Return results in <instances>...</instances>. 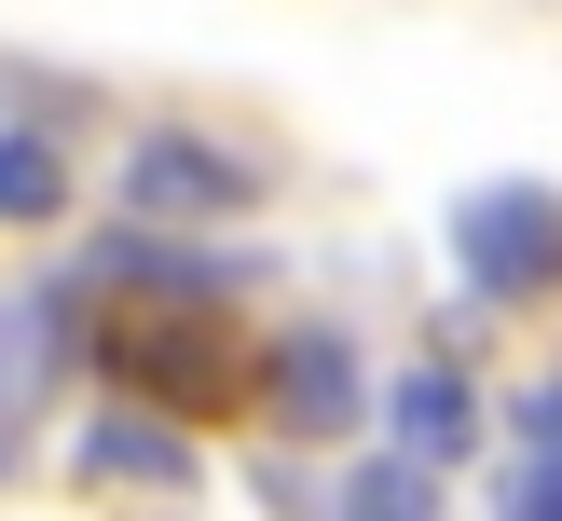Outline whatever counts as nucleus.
<instances>
[{
  "label": "nucleus",
  "instance_id": "nucleus-5",
  "mask_svg": "<svg viewBox=\"0 0 562 521\" xmlns=\"http://www.w3.org/2000/svg\"><path fill=\"white\" fill-rule=\"evenodd\" d=\"M384 426H398V453H412V466H453L467 439H481V411H467V384H453V371H398Z\"/></svg>",
  "mask_w": 562,
  "mask_h": 521
},
{
  "label": "nucleus",
  "instance_id": "nucleus-7",
  "mask_svg": "<svg viewBox=\"0 0 562 521\" xmlns=\"http://www.w3.org/2000/svg\"><path fill=\"white\" fill-rule=\"evenodd\" d=\"M55 206H69L55 137H0V219H55Z\"/></svg>",
  "mask_w": 562,
  "mask_h": 521
},
{
  "label": "nucleus",
  "instance_id": "nucleus-4",
  "mask_svg": "<svg viewBox=\"0 0 562 521\" xmlns=\"http://www.w3.org/2000/svg\"><path fill=\"white\" fill-rule=\"evenodd\" d=\"M274 398H289V426H302V439H329V426H357V356L329 343V329H302V343L274 356Z\"/></svg>",
  "mask_w": 562,
  "mask_h": 521
},
{
  "label": "nucleus",
  "instance_id": "nucleus-6",
  "mask_svg": "<svg viewBox=\"0 0 562 521\" xmlns=\"http://www.w3.org/2000/svg\"><path fill=\"white\" fill-rule=\"evenodd\" d=\"M82 480H192V439H165V426H97V439H82Z\"/></svg>",
  "mask_w": 562,
  "mask_h": 521
},
{
  "label": "nucleus",
  "instance_id": "nucleus-10",
  "mask_svg": "<svg viewBox=\"0 0 562 521\" xmlns=\"http://www.w3.org/2000/svg\"><path fill=\"white\" fill-rule=\"evenodd\" d=\"M521 439H536V453H562V384H536V398H521Z\"/></svg>",
  "mask_w": 562,
  "mask_h": 521
},
{
  "label": "nucleus",
  "instance_id": "nucleus-2",
  "mask_svg": "<svg viewBox=\"0 0 562 521\" xmlns=\"http://www.w3.org/2000/svg\"><path fill=\"white\" fill-rule=\"evenodd\" d=\"M453 261H467L481 302H536L549 274H562V192H536V179L467 192V206H453Z\"/></svg>",
  "mask_w": 562,
  "mask_h": 521
},
{
  "label": "nucleus",
  "instance_id": "nucleus-3",
  "mask_svg": "<svg viewBox=\"0 0 562 521\" xmlns=\"http://www.w3.org/2000/svg\"><path fill=\"white\" fill-rule=\"evenodd\" d=\"M124 206H151V219H220V206H247V165L206 151V137H137V151H124Z\"/></svg>",
  "mask_w": 562,
  "mask_h": 521
},
{
  "label": "nucleus",
  "instance_id": "nucleus-9",
  "mask_svg": "<svg viewBox=\"0 0 562 521\" xmlns=\"http://www.w3.org/2000/svg\"><path fill=\"white\" fill-rule=\"evenodd\" d=\"M508 508H536V521H562V453H521V466H508Z\"/></svg>",
  "mask_w": 562,
  "mask_h": 521
},
{
  "label": "nucleus",
  "instance_id": "nucleus-11",
  "mask_svg": "<svg viewBox=\"0 0 562 521\" xmlns=\"http://www.w3.org/2000/svg\"><path fill=\"white\" fill-rule=\"evenodd\" d=\"M0 398H14V371H0Z\"/></svg>",
  "mask_w": 562,
  "mask_h": 521
},
{
  "label": "nucleus",
  "instance_id": "nucleus-1",
  "mask_svg": "<svg viewBox=\"0 0 562 521\" xmlns=\"http://www.w3.org/2000/svg\"><path fill=\"white\" fill-rule=\"evenodd\" d=\"M97 343H110V371L137 384V411H234L247 398V343H234V316L206 302V274H192L179 302H124Z\"/></svg>",
  "mask_w": 562,
  "mask_h": 521
},
{
  "label": "nucleus",
  "instance_id": "nucleus-8",
  "mask_svg": "<svg viewBox=\"0 0 562 521\" xmlns=\"http://www.w3.org/2000/svg\"><path fill=\"white\" fill-rule=\"evenodd\" d=\"M426 480H439V466H412V453L398 466H357V508H426Z\"/></svg>",
  "mask_w": 562,
  "mask_h": 521
}]
</instances>
